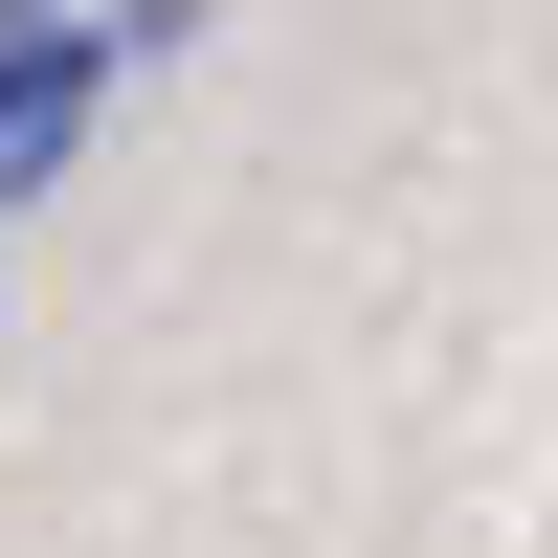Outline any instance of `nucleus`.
<instances>
[{"label":"nucleus","instance_id":"nucleus-1","mask_svg":"<svg viewBox=\"0 0 558 558\" xmlns=\"http://www.w3.org/2000/svg\"><path fill=\"white\" fill-rule=\"evenodd\" d=\"M89 89H112V23H68V0H45V23H0V202H23V179H68Z\"/></svg>","mask_w":558,"mask_h":558}]
</instances>
